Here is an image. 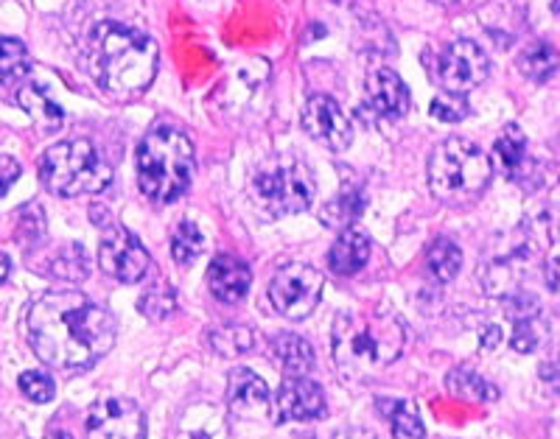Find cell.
Masks as SVG:
<instances>
[{
  "label": "cell",
  "instance_id": "36",
  "mask_svg": "<svg viewBox=\"0 0 560 439\" xmlns=\"http://www.w3.org/2000/svg\"><path fill=\"white\" fill-rule=\"evenodd\" d=\"M547 283L552 292H560V258H555L547 266Z\"/></svg>",
  "mask_w": 560,
  "mask_h": 439
},
{
  "label": "cell",
  "instance_id": "14",
  "mask_svg": "<svg viewBox=\"0 0 560 439\" xmlns=\"http://www.w3.org/2000/svg\"><path fill=\"white\" fill-rule=\"evenodd\" d=\"M228 408L233 417H242V420H258V417H267L272 401H269V387L264 383V378H258L253 369L236 367L230 369L228 376Z\"/></svg>",
  "mask_w": 560,
  "mask_h": 439
},
{
  "label": "cell",
  "instance_id": "23",
  "mask_svg": "<svg viewBox=\"0 0 560 439\" xmlns=\"http://www.w3.org/2000/svg\"><path fill=\"white\" fill-rule=\"evenodd\" d=\"M446 387L454 398L459 401H468V403H482V401H497L499 392L497 387H490L482 376L471 372V369H452L446 378Z\"/></svg>",
  "mask_w": 560,
  "mask_h": 439
},
{
  "label": "cell",
  "instance_id": "15",
  "mask_svg": "<svg viewBox=\"0 0 560 439\" xmlns=\"http://www.w3.org/2000/svg\"><path fill=\"white\" fill-rule=\"evenodd\" d=\"M364 104L378 118H404L409 112V87L404 79L393 71H373L364 82Z\"/></svg>",
  "mask_w": 560,
  "mask_h": 439
},
{
  "label": "cell",
  "instance_id": "37",
  "mask_svg": "<svg viewBox=\"0 0 560 439\" xmlns=\"http://www.w3.org/2000/svg\"><path fill=\"white\" fill-rule=\"evenodd\" d=\"M9 274H12V261H9V256L0 252V286L9 281Z\"/></svg>",
  "mask_w": 560,
  "mask_h": 439
},
{
  "label": "cell",
  "instance_id": "26",
  "mask_svg": "<svg viewBox=\"0 0 560 439\" xmlns=\"http://www.w3.org/2000/svg\"><path fill=\"white\" fill-rule=\"evenodd\" d=\"M558 68V51L549 43H533L518 54V71L533 82H547Z\"/></svg>",
  "mask_w": 560,
  "mask_h": 439
},
{
  "label": "cell",
  "instance_id": "4",
  "mask_svg": "<svg viewBox=\"0 0 560 439\" xmlns=\"http://www.w3.org/2000/svg\"><path fill=\"white\" fill-rule=\"evenodd\" d=\"M140 191L158 202H174L194 179V143L174 127H154L138 146Z\"/></svg>",
  "mask_w": 560,
  "mask_h": 439
},
{
  "label": "cell",
  "instance_id": "39",
  "mask_svg": "<svg viewBox=\"0 0 560 439\" xmlns=\"http://www.w3.org/2000/svg\"><path fill=\"white\" fill-rule=\"evenodd\" d=\"M45 439H73V437H70V434H65V431H57V434H48Z\"/></svg>",
  "mask_w": 560,
  "mask_h": 439
},
{
  "label": "cell",
  "instance_id": "17",
  "mask_svg": "<svg viewBox=\"0 0 560 439\" xmlns=\"http://www.w3.org/2000/svg\"><path fill=\"white\" fill-rule=\"evenodd\" d=\"M177 439H230L228 417L222 408L210 403H197L183 414Z\"/></svg>",
  "mask_w": 560,
  "mask_h": 439
},
{
  "label": "cell",
  "instance_id": "16",
  "mask_svg": "<svg viewBox=\"0 0 560 439\" xmlns=\"http://www.w3.org/2000/svg\"><path fill=\"white\" fill-rule=\"evenodd\" d=\"M208 283L213 297L233 306V302H242V299L247 297L249 283H253V272H249V266L242 258L219 256L210 263Z\"/></svg>",
  "mask_w": 560,
  "mask_h": 439
},
{
  "label": "cell",
  "instance_id": "25",
  "mask_svg": "<svg viewBox=\"0 0 560 439\" xmlns=\"http://www.w3.org/2000/svg\"><path fill=\"white\" fill-rule=\"evenodd\" d=\"M32 71L28 48L14 37H0V87L18 84Z\"/></svg>",
  "mask_w": 560,
  "mask_h": 439
},
{
  "label": "cell",
  "instance_id": "32",
  "mask_svg": "<svg viewBox=\"0 0 560 439\" xmlns=\"http://www.w3.org/2000/svg\"><path fill=\"white\" fill-rule=\"evenodd\" d=\"M18 383L20 392L34 403H48L57 395V383H54V378L45 376V372H23Z\"/></svg>",
  "mask_w": 560,
  "mask_h": 439
},
{
  "label": "cell",
  "instance_id": "27",
  "mask_svg": "<svg viewBox=\"0 0 560 439\" xmlns=\"http://www.w3.org/2000/svg\"><path fill=\"white\" fill-rule=\"evenodd\" d=\"M362 211H364L362 191H357V188H345L342 193H337L331 202L325 204L323 224H328V227H348V224H353L359 216H362Z\"/></svg>",
  "mask_w": 560,
  "mask_h": 439
},
{
  "label": "cell",
  "instance_id": "2",
  "mask_svg": "<svg viewBox=\"0 0 560 439\" xmlns=\"http://www.w3.org/2000/svg\"><path fill=\"white\" fill-rule=\"evenodd\" d=\"M158 45L149 34L104 20L84 48L90 76L115 98L140 96L158 73Z\"/></svg>",
  "mask_w": 560,
  "mask_h": 439
},
{
  "label": "cell",
  "instance_id": "12",
  "mask_svg": "<svg viewBox=\"0 0 560 439\" xmlns=\"http://www.w3.org/2000/svg\"><path fill=\"white\" fill-rule=\"evenodd\" d=\"M303 129L312 141L331 152H345L353 143V127H350L345 109L331 96H312L303 109Z\"/></svg>",
  "mask_w": 560,
  "mask_h": 439
},
{
  "label": "cell",
  "instance_id": "1",
  "mask_svg": "<svg viewBox=\"0 0 560 439\" xmlns=\"http://www.w3.org/2000/svg\"><path fill=\"white\" fill-rule=\"evenodd\" d=\"M115 317L77 288H57L28 308V344L54 369H88L115 344Z\"/></svg>",
  "mask_w": 560,
  "mask_h": 439
},
{
  "label": "cell",
  "instance_id": "29",
  "mask_svg": "<svg viewBox=\"0 0 560 439\" xmlns=\"http://www.w3.org/2000/svg\"><path fill=\"white\" fill-rule=\"evenodd\" d=\"M210 344L222 358H236L255 347V333L247 325H222L210 331Z\"/></svg>",
  "mask_w": 560,
  "mask_h": 439
},
{
  "label": "cell",
  "instance_id": "13",
  "mask_svg": "<svg viewBox=\"0 0 560 439\" xmlns=\"http://www.w3.org/2000/svg\"><path fill=\"white\" fill-rule=\"evenodd\" d=\"M325 414V392L317 381L306 376H292L278 387L275 417L283 423L319 420Z\"/></svg>",
  "mask_w": 560,
  "mask_h": 439
},
{
  "label": "cell",
  "instance_id": "38",
  "mask_svg": "<svg viewBox=\"0 0 560 439\" xmlns=\"http://www.w3.org/2000/svg\"><path fill=\"white\" fill-rule=\"evenodd\" d=\"M342 439H376V434H370V431H350V434H345Z\"/></svg>",
  "mask_w": 560,
  "mask_h": 439
},
{
  "label": "cell",
  "instance_id": "22",
  "mask_svg": "<svg viewBox=\"0 0 560 439\" xmlns=\"http://www.w3.org/2000/svg\"><path fill=\"white\" fill-rule=\"evenodd\" d=\"M378 408L387 414L395 439H423L427 437V428H423V423H420L418 408H415L409 401H387V398H382V401H378Z\"/></svg>",
  "mask_w": 560,
  "mask_h": 439
},
{
  "label": "cell",
  "instance_id": "6",
  "mask_svg": "<svg viewBox=\"0 0 560 439\" xmlns=\"http://www.w3.org/2000/svg\"><path fill=\"white\" fill-rule=\"evenodd\" d=\"M39 179L57 197H84L109 188L113 168L90 141H65L43 154Z\"/></svg>",
  "mask_w": 560,
  "mask_h": 439
},
{
  "label": "cell",
  "instance_id": "33",
  "mask_svg": "<svg viewBox=\"0 0 560 439\" xmlns=\"http://www.w3.org/2000/svg\"><path fill=\"white\" fill-rule=\"evenodd\" d=\"M468 102H465L463 96H454V93H443L440 98H434L432 102V118H438V121L443 123H459L468 118Z\"/></svg>",
  "mask_w": 560,
  "mask_h": 439
},
{
  "label": "cell",
  "instance_id": "19",
  "mask_svg": "<svg viewBox=\"0 0 560 439\" xmlns=\"http://www.w3.org/2000/svg\"><path fill=\"white\" fill-rule=\"evenodd\" d=\"M18 104L20 109H26V115L34 121V127L39 129V134H54L57 129H62L65 112L57 102H54L43 87L37 84H26V87L18 90Z\"/></svg>",
  "mask_w": 560,
  "mask_h": 439
},
{
  "label": "cell",
  "instance_id": "5",
  "mask_svg": "<svg viewBox=\"0 0 560 439\" xmlns=\"http://www.w3.org/2000/svg\"><path fill=\"white\" fill-rule=\"evenodd\" d=\"M490 182V159L465 138H448L429 157V188L440 202H474Z\"/></svg>",
  "mask_w": 560,
  "mask_h": 439
},
{
  "label": "cell",
  "instance_id": "21",
  "mask_svg": "<svg viewBox=\"0 0 560 439\" xmlns=\"http://www.w3.org/2000/svg\"><path fill=\"white\" fill-rule=\"evenodd\" d=\"M493 159H497L499 171L510 179H518L527 168V141H524L522 129L516 123H508L502 138L493 146Z\"/></svg>",
  "mask_w": 560,
  "mask_h": 439
},
{
  "label": "cell",
  "instance_id": "24",
  "mask_svg": "<svg viewBox=\"0 0 560 439\" xmlns=\"http://www.w3.org/2000/svg\"><path fill=\"white\" fill-rule=\"evenodd\" d=\"M427 266L432 272V277H438L440 283L454 281L463 269V252L454 241L448 238H434L427 249Z\"/></svg>",
  "mask_w": 560,
  "mask_h": 439
},
{
  "label": "cell",
  "instance_id": "11",
  "mask_svg": "<svg viewBox=\"0 0 560 439\" xmlns=\"http://www.w3.org/2000/svg\"><path fill=\"white\" fill-rule=\"evenodd\" d=\"M98 263L113 281L132 286L147 277L152 258L129 229L109 227L98 244Z\"/></svg>",
  "mask_w": 560,
  "mask_h": 439
},
{
  "label": "cell",
  "instance_id": "34",
  "mask_svg": "<svg viewBox=\"0 0 560 439\" xmlns=\"http://www.w3.org/2000/svg\"><path fill=\"white\" fill-rule=\"evenodd\" d=\"M20 177V163L14 157H7V154H0V197H7L9 188L18 182Z\"/></svg>",
  "mask_w": 560,
  "mask_h": 439
},
{
  "label": "cell",
  "instance_id": "3",
  "mask_svg": "<svg viewBox=\"0 0 560 439\" xmlns=\"http://www.w3.org/2000/svg\"><path fill=\"white\" fill-rule=\"evenodd\" d=\"M404 342L407 333L393 313L342 311L334 322V361L348 378H368L387 369L401 356Z\"/></svg>",
  "mask_w": 560,
  "mask_h": 439
},
{
  "label": "cell",
  "instance_id": "10",
  "mask_svg": "<svg viewBox=\"0 0 560 439\" xmlns=\"http://www.w3.org/2000/svg\"><path fill=\"white\" fill-rule=\"evenodd\" d=\"M88 439H147V414L129 398L93 403L84 423Z\"/></svg>",
  "mask_w": 560,
  "mask_h": 439
},
{
  "label": "cell",
  "instance_id": "7",
  "mask_svg": "<svg viewBox=\"0 0 560 439\" xmlns=\"http://www.w3.org/2000/svg\"><path fill=\"white\" fill-rule=\"evenodd\" d=\"M255 191L272 213L294 216L312 207L314 179L298 159H272L255 174Z\"/></svg>",
  "mask_w": 560,
  "mask_h": 439
},
{
  "label": "cell",
  "instance_id": "30",
  "mask_svg": "<svg viewBox=\"0 0 560 439\" xmlns=\"http://www.w3.org/2000/svg\"><path fill=\"white\" fill-rule=\"evenodd\" d=\"M544 336H547V325L541 322L538 311H524L522 317L513 319V333H510V344L518 353H533L541 347Z\"/></svg>",
  "mask_w": 560,
  "mask_h": 439
},
{
  "label": "cell",
  "instance_id": "31",
  "mask_svg": "<svg viewBox=\"0 0 560 439\" xmlns=\"http://www.w3.org/2000/svg\"><path fill=\"white\" fill-rule=\"evenodd\" d=\"M138 308L149 319H166L177 308V297H174L172 286H154L138 299Z\"/></svg>",
  "mask_w": 560,
  "mask_h": 439
},
{
  "label": "cell",
  "instance_id": "40",
  "mask_svg": "<svg viewBox=\"0 0 560 439\" xmlns=\"http://www.w3.org/2000/svg\"><path fill=\"white\" fill-rule=\"evenodd\" d=\"M552 9H555V12L560 14V0H555V3H552Z\"/></svg>",
  "mask_w": 560,
  "mask_h": 439
},
{
  "label": "cell",
  "instance_id": "28",
  "mask_svg": "<svg viewBox=\"0 0 560 439\" xmlns=\"http://www.w3.org/2000/svg\"><path fill=\"white\" fill-rule=\"evenodd\" d=\"M202 249H205L202 229H199L197 222H191V218H183L172 236V258L179 263V266H188V263H194L199 256H202Z\"/></svg>",
  "mask_w": 560,
  "mask_h": 439
},
{
  "label": "cell",
  "instance_id": "18",
  "mask_svg": "<svg viewBox=\"0 0 560 439\" xmlns=\"http://www.w3.org/2000/svg\"><path fill=\"white\" fill-rule=\"evenodd\" d=\"M370 261V238L359 229H345L342 236L334 241L331 252H328V269L334 274H342V277H350V274L362 272L364 263Z\"/></svg>",
  "mask_w": 560,
  "mask_h": 439
},
{
  "label": "cell",
  "instance_id": "9",
  "mask_svg": "<svg viewBox=\"0 0 560 439\" xmlns=\"http://www.w3.org/2000/svg\"><path fill=\"white\" fill-rule=\"evenodd\" d=\"M490 62L488 54L471 39H457L446 45L438 57V79L446 93L465 96L488 79Z\"/></svg>",
  "mask_w": 560,
  "mask_h": 439
},
{
  "label": "cell",
  "instance_id": "20",
  "mask_svg": "<svg viewBox=\"0 0 560 439\" xmlns=\"http://www.w3.org/2000/svg\"><path fill=\"white\" fill-rule=\"evenodd\" d=\"M275 364L280 369H287L289 376H306L308 369L314 367V347L298 333H280L269 342Z\"/></svg>",
  "mask_w": 560,
  "mask_h": 439
},
{
  "label": "cell",
  "instance_id": "8",
  "mask_svg": "<svg viewBox=\"0 0 560 439\" xmlns=\"http://www.w3.org/2000/svg\"><path fill=\"white\" fill-rule=\"evenodd\" d=\"M323 272L312 263H287L269 283V299L275 311L287 319H306L323 299Z\"/></svg>",
  "mask_w": 560,
  "mask_h": 439
},
{
  "label": "cell",
  "instance_id": "35",
  "mask_svg": "<svg viewBox=\"0 0 560 439\" xmlns=\"http://www.w3.org/2000/svg\"><path fill=\"white\" fill-rule=\"evenodd\" d=\"M541 381L560 395V353L541 364Z\"/></svg>",
  "mask_w": 560,
  "mask_h": 439
}]
</instances>
